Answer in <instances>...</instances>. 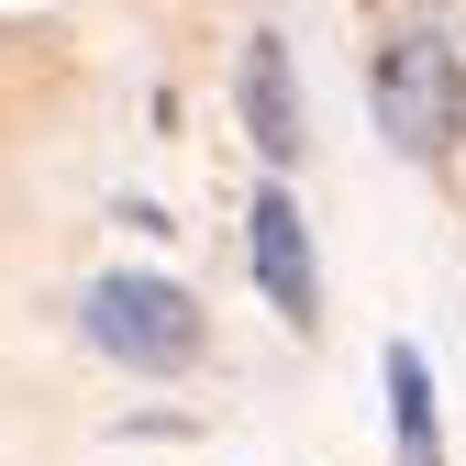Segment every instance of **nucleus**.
<instances>
[{"label": "nucleus", "instance_id": "3", "mask_svg": "<svg viewBox=\"0 0 466 466\" xmlns=\"http://www.w3.org/2000/svg\"><path fill=\"white\" fill-rule=\"evenodd\" d=\"M245 256H256L267 311H278L289 333H311V322H322V267H311V233H300V200H289V189H256V211H245Z\"/></svg>", "mask_w": 466, "mask_h": 466}, {"label": "nucleus", "instance_id": "1", "mask_svg": "<svg viewBox=\"0 0 466 466\" xmlns=\"http://www.w3.org/2000/svg\"><path fill=\"white\" fill-rule=\"evenodd\" d=\"M367 111H378V134L411 156V167H444L455 134H466V67H455V45L433 23H400L367 56Z\"/></svg>", "mask_w": 466, "mask_h": 466}, {"label": "nucleus", "instance_id": "2", "mask_svg": "<svg viewBox=\"0 0 466 466\" xmlns=\"http://www.w3.org/2000/svg\"><path fill=\"white\" fill-rule=\"evenodd\" d=\"M78 333L100 344L111 367H134V378H189L200 367V344H211V311L189 300L178 278H100L89 300H78Z\"/></svg>", "mask_w": 466, "mask_h": 466}, {"label": "nucleus", "instance_id": "5", "mask_svg": "<svg viewBox=\"0 0 466 466\" xmlns=\"http://www.w3.org/2000/svg\"><path fill=\"white\" fill-rule=\"evenodd\" d=\"M378 378H389L400 466H444V422H433V378H422V356H411V344H389V356H378Z\"/></svg>", "mask_w": 466, "mask_h": 466}, {"label": "nucleus", "instance_id": "4", "mask_svg": "<svg viewBox=\"0 0 466 466\" xmlns=\"http://www.w3.org/2000/svg\"><path fill=\"white\" fill-rule=\"evenodd\" d=\"M233 100H245V134L267 167H300V89H289V45L278 34H245L233 56Z\"/></svg>", "mask_w": 466, "mask_h": 466}]
</instances>
